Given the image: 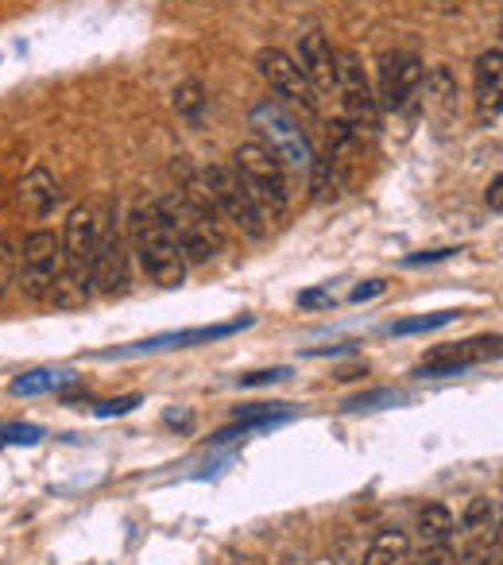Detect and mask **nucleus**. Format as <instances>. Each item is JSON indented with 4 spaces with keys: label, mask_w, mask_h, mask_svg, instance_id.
Wrapping results in <instances>:
<instances>
[{
    "label": "nucleus",
    "mask_w": 503,
    "mask_h": 565,
    "mask_svg": "<svg viewBox=\"0 0 503 565\" xmlns=\"http://www.w3.org/2000/svg\"><path fill=\"white\" fill-rule=\"evenodd\" d=\"M128 233H132V248L140 256V267L148 271V279L159 282V287H182L186 259L174 248L156 202H136L132 217H128Z\"/></svg>",
    "instance_id": "nucleus-1"
},
{
    "label": "nucleus",
    "mask_w": 503,
    "mask_h": 565,
    "mask_svg": "<svg viewBox=\"0 0 503 565\" xmlns=\"http://www.w3.org/2000/svg\"><path fill=\"white\" fill-rule=\"evenodd\" d=\"M233 174L240 179V186L248 190L252 205L260 210L264 221H279L291 205V194H287V171L276 156H271L264 143H240L233 151Z\"/></svg>",
    "instance_id": "nucleus-2"
},
{
    "label": "nucleus",
    "mask_w": 503,
    "mask_h": 565,
    "mask_svg": "<svg viewBox=\"0 0 503 565\" xmlns=\"http://www.w3.org/2000/svg\"><path fill=\"white\" fill-rule=\"evenodd\" d=\"M156 210H159V217H163L174 248L182 252V259H186V264H205V259L217 256L221 221L205 217V213L197 210L194 202H186L179 190H174V194H167V198H159Z\"/></svg>",
    "instance_id": "nucleus-3"
},
{
    "label": "nucleus",
    "mask_w": 503,
    "mask_h": 565,
    "mask_svg": "<svg viewBox=\"0 0 503 565\" xmlns=\"http://www.w3.org/2000/svg\"><path fill=\"white\" fill-rule=\"evenodd\" d=\"M63 279L58 287H71L66 302H86L94 291V244H97V213L89 205H74L63 225ZM55 287V291H58Z\"/></svg>",
    "instance_id": "nucleus-4"
},
{
    "label": "nucleus",
    "mask_w": 503,
    "mask_h": 565,
    "mask_svg": "<svg viewBox=\"0 0 503 565\" xmlns=\"http://www.w3.org/2000/svg\"><path fill=\"white\" fill-rule=\"evenodd\" d=\"M17 279H20V291L32 302H47L55 295L58 279H63V241L51 228H35L24 241Z\"/></svg>",
    "instance_id": "nucleus-5"
},
{
    "label": "nucleus",
    "mask_w": 503,
    "mask_h": 565,
    "mask_svg": "<svg viewBox=\"0 0 503 565\" xmlns=\"http://www.w3.org/2000/svg\"><path fill=\"white\" fill-rule=\"evenodd\" d=\"M252 125L268 136V143H264V148H268L279 163L295 167V171H310V167L318 163L314 148H310V140L302 136L299 120H295L279 102H260V105H256V109H252Z\"/></svg>",
    "instance_id": "nucleus-6"
},
{
    "label": "nucleus",
    "mask_w": 503,
    "mask_h": 565,
    "mask_svg": "<svg viewBox=\"0 0 503 565\" xmlns=\"http://www.w3.org/2000/svg\"><path fill=\"white\" fill-rule=\"evenodd\" d=\"M202 179H205V190H210V198H213V205H217L221 217H228L240 233H248L252 241H260V236L268 233V228H264L260 210L252 205L248 190L240 186V179L233 174V167L210 163L202 171Z\"/></svg>",
    "instance_id": "nucleus-7"
},
{
    "label": "nucleus",
    "mask_w": 503,
    "mask_h": 565,
    "mask_svg": "<svg viewBox=\"0 0 503 565\" xmlns=\"http://www.w3.org/2000/svg\"><path fill=\"white\" fill-rule=\"evenodd\" d=\"M256 71L264 74V82H268V86L276 89V94L283 97L287 105L302 109L307 117H314V113H318V89L310 86L307 74L299 71V63H295L287 51L264 47L260 55H256Z\"/></svg>",
    "instance_id": "nucleus-8"
},
{
    "label": "nucleus",
    "mask_w": 503,
    "mask_h": 565,
    "mask_svg": "<svg viewBox=\"0 0 503 565\" xmlns=\"http://www.w3.org/2000/svg\"><path fill=\"white\" fill-rule=\"evenodd\" d=\"M338 89L341 102H345V125L353 128L356 136L376 132L379 128V105L372 86L364 82V71L353 55H338Z\"/></svg>",
    "instance_id": "nucleus-9"
},
{
    "label": "nucleus",
    "mask_w": 503,
    "mask_h": 565,
    "mask_svg": "<svg viewBox=\"0 0 503 565\" xmlns=\"http://www.w3.org/2000/svg\"><path fill=\"white\" fill-rule=\"evenodd\" d=\"M94 287L101 295H125L128 287V244L117 228V217L97 221V244H94Z\"/></svg>",
    "instance_id": "nucleus-10"
},
{
    "label": "nucleus",
    "mask_w": 503,
    "mask_h": 565,
    "mask_svg": "<svg viewBox=\"0 0 503 565\" xmlns=\"http://www.w3.org/2000/svg\"><path fill=\"white\" fill-rule=\"evenodd\" d=\"M426 66L418 55H407V51H387L379 58V97L376 105L384 109H407V102L415 97V89L422 86Z\"/></svg>",
    "instance_id": "nucleus-11"
},
{
    "label": "nucleus",
    "mask_w": 503,
    "mask_h": 565,
    "mask_svg": "<svg viewBox=\"0 0 503 565\" xmlns=\"http://www.w3.org/2000/svg\"><path fill=\"white\" fill-rule=\"evenodd\" d=\"M492 356H500V338H472L457 341V345H438L422 356L415 372L418 376H457V372H469L472 364H484Z\"/></svg>",
    "instance_id": "nucleus-12"
},
{
    "label": "nucleus",
    "mask_w": 503,
    "mask_h": 565,
    "mask_svg": "<svg viewBox=\"0 0 503 565\" xmlns=\"http://www.w3.org/2000/svg\"><path fill=\"white\" fill-rule=\"evenodd\" d=\"M252 326V318H240V322H221V326H197V330H179V333H159V338H148V341H136V345H125V349H109L101 356H140V353H159V349H190V345H210V341H221L228 333L244 330Z\"/></svg>",
    "instance_id": "nucleus-13"
},
{
    "label": "nucleus",
    "mask_w": 503,
    "mask_h": 565,
    "mask_svg": "<svg viewBox=\"0 0 503 565\" xmlns=\"http://www.w3.org/2000/svg\"><path fill=\"white\" fill-rule=\"evenodd\" d=\"M299 71L307 74L310 86L322 94V89H333L338 86V55H333L330 40L322 32H307L299 35Z\"/></svg>",
    "instance_id": "nucleus-14"
},
{
    "label": "nucleus",
    "mask_w": 503,
    "mask_h": 565,
    "mask_svg": "<svg viewBox=\"0 0 503 565\" xmlns=\"http://www.w3.org/2000/svg\"><path fill=\"white\" fill-rule=\"evenodd\" d=\"M58 202H63V186H58V179L47 167H32V171L20 179V205H24V213H32V217H51Z\"/></svg>",
    "instance_id": "nucleus-15"
},
{
    "label": "nucleus",
    "mask_w": 503,
    "mask_h": 565,
    "mask_svg": "<svg viewBox=\"0 0 503 565\" xmlns=\"http://www.w3.org/2000/svg\"><path fill=\"white\" fill-rule=\"evenodd\" d=\"M500 78H503V51L488 47L477 58V97H480V113L488 120L500 117Z\"/></svg>",
    "instance_id": "nucleus-16"
},
{
    "label": "nucleus",
    "mask_w": 503,
    "mask_h": 565,
    "mask_svg": "<svg viewBox=\"0 0 503 565\" xmlns=\"http://www.w3.org/2000/svg\"><path fill=\"white\" fill-rule=\"evenodd\" d=\"M415 531L430 550H446L449 539L457 534V519H453V511H449L446 503H426V508L418 511Z\"/></svg>",
    "instance_id": "nucleus-17"
},
{
    "label": "nucleus",
    "mask_w": 503,
    "mask_h": 565,
    "mask_svg": "<svg viewBox=\"0 0 503 565\" xmlns=\"http://www.w3.org/2000/svg\"><path fill=\"white\" fill-rule=\"evenodd\" d=\"M407 554H410L407 531H399V526H387V531H379L376 539L368 542L361 565H403V562H407Z\"/></svg>",
    "instance_id": "nucleus-18"
},
{
    "label": "nucleus",
    "mask_w": 503,
    "mask_h": 565,
    "mask_svg": "<svg viewBox=\"0 0 503 565\" xmlns=\"http://www.w3.org/2000/svg\"><path fill=\"white\" fill-rule=\"evenodd\" d=\"M205 105H210V97H205L202 82L186 78V82H179V86H174V113H179L182 120H190L194 128L205 120Z\"/></svg>",
    "instance_id": "nucleus-19"
},
{
    "label": "nucleus",
    "mask_w": 503,
    "mask_h": 565,
    "mask_svg": "<svg viewBox=\"0 0 503 565\" xmlns=\"http://www.w3.org/2000/svg\"><path fill=\"white\" fill-rule=\"evenodd\" d=\"M71 372H55V369H35L24 372L20 380H12V395H43V392H55V387L71 384Z\"/></svg>",
    "instance_id": "nucleus-20"
},
{
    "label": "nucleus",
    "mask_w": 503,
    "mask_h": 565,
    "mask_svg": "<svg viewBox=\"0 0 503 565\" xmlns=\"http://www.w3.org/2000/svg\"><path fill=\"white\" fill-rule=\"evenodd\" d=\"M453 318H461L457 310H438V315H422V318H403V322H392L387 326V333H395V338H407V333H426V330H441V326H449Z\"/></svg>",
    "instance_id": "nucleus-21"
},
{
    "label": "nucleus",
    "mask_w": 503,
    "mask_h": 565,
    "mask_svg": "<svg viewBox=\"0 0 503 565\" xmlns=\"http://www.w3.org/2000/svg\"><path fill=\"white\" fill-rule=\"evenodd\" d=\"M495 519V503L492 500H484V495H477V500L464 508V519H461V526L469 534H480V531H488V523Z\"/></svg>",
    "instance_id": "nucleus-22"
},
{
    "label": "nucleus",
    "mask_w": 503,
    "mask_h": 565,
    "mask_svg": "<svg viewBox=\"0 0 503 565\" xmlns=\"http://www.w3.org/2000/svg\"><path fill=\"white\" fill-rule=\"evenodd\" d=\"M0 438H4V441H17V446H35V441L43 438V426L9 423V426H0Z\"/></svg>",
    "instance_id": "nucleus-23"
},
{
    "label": "nucleus",
    "mask_w": 503,
    "mask_h": 565,
    "mask_svg": "<svg viewBox=\"0 0 503 565\" xmlns=\"http://www.w3.org/2000/svg\"><path fill=\"white\" fill-rule=\"evenodd\" d=\"M143 403V395H120V399H105V403H97V418H117V415H128L132 407H140Z\"/></svg>",
    "instance_id": "nucleus-24"
},
{
    "label": "nucleus",
    "mask_w": 503,
    "mask_h": 565,
    "mask_svg": "<svg viewBox=\"0 0 503 565\" xmlns=\"http://www.w3.org/2000/svg\"><path fill=\"white\" fill-rule=\"evenodd\" d=\"M17 264H20V252H17V244L9 241V236H0V287L17 275Z\"/></svg>",
    "instance_id": "nucleus-25"
},
{
    "label": "nucleus",
    "mask_w": 503,
    "mask_h": 565,
    "mask_svg": "<svg viewBox=\"0 0 503 565\" xmlns=\"http://www.w3.org/2000/svg\"><path fill=\"white\" fill-rule=\"evenodd\" d=\"M291 372L287 369H268V372H252V376H240V387H260V384H276V380H287Z\"/></svg>",
    "instance_id": "nucleus-26"
},
{
    "label": "nucleus",
    "mask_w": 503,
    "mask_h": 565,
    "mask_svg": "<svg viewBox=\"0 0 503 565\" xmlns=\"http://www.w3.org/2000/svg\"><path fill=\"white\" fill-rule=\"evenodd\" d=\"M299 307H307V310L333 307V295L330 291H307V295H299Z\"/></svg>",
    "instance_id": "nucleus-27"
},
{
    "label": "nucleus",
    "mask_w": 503,
    "mask_h": 565,
    "mask_svg": "<svg viewBox=\"0 0 503 565\" xmlns=\"http://www.w3.org/2000/svg\"><path fill=\"white\" fill-rule=\"evenodd\" d=\"M376 295H384V282H379V279H368V282H361V287L353 291V302L376 299Z\"/></svg>",
    "instance_id": "nucleus-28"
},
{
    "label": "nucleus",
    "mask_w": 503,
    "mask_h": 565,
    "mask_svg": "<svg viewBox=\"0 0 503 565\" xmlns=\"http://www.w3.org/2000/svg\"><path fill=\"white\" fill-rule=\"evenodd\" d=\"M457 248H438V252H418V256H407V264H430V259H446L453 256Z\"/></svg>",
    "instance_id": "nucleus-29"
},
{
    "label": "nucleus",
    "mask_w": 503,
    "mask_h": 565,
    "mask_svg": "<svg viewBox=\"0 0 503 565\" xmlns=\"http://www.w3.org/2000/svg\"><path fill=\"white\" fill-rule=\"evenodd\" d=\"M500 186L503 182H500V174H495L492 186H488V205H492V213H500Z\"/></svg>",
    "instance_id": "nucleus-30"
},
{
    "label": "nucleus",
    "mask_w": 503,
    "mask_h": 565,
    "mask_svg": "<svg viewBox=\"0 0 503 565\" xmlns=\"http://www.w3.org/2000/svg\"><path fill=\"white\" fill-rule=\"evenodd\" d=\"M472 565H488V562H472Z\"/></svg>",
    "instance_id": "nucleus-31"
},
{
    "label": "nucleus",
    "mask_w": 503,
    "mask_h": 565,
    "mask_svg": "<svg viewBox=\"0 0 503 565\" xmlns=\"http://www.w3.org/2000/svg\"><path fill=\"white\" fill-rule=\"evenodd\" d=\"M233 565H248V562H233Z\"/></svg>",
    "instance_id": "nucleus-32"
}]
</instances>
